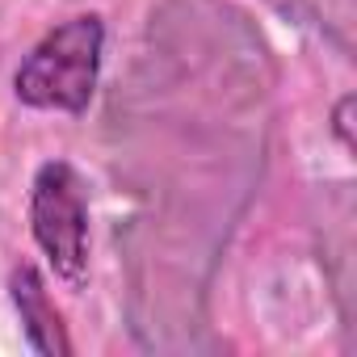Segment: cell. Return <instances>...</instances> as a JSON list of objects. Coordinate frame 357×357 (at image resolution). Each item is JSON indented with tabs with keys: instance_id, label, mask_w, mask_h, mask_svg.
<instances>
[{
	"instance_id": "6da1fadb",
	"label": "cell",
	"mask_w": 357,
	"mask_h": 357,
	"mask_svg": "<svg viewBox=\"0 0 357 357\" xmlns=\"http://www.w3.org/2000/svg\"><path fill=\"white\" fill-rule=\"evenodd\" d=\"M105 51V22L97 13H76L59 22L13 72V93L30 109H55L80 118L97 93Z\"/></svg>"
},
{
	"instance_id": "7a4b0ae2",
	"label": "cell",
	"mask_w": 357,
	"mask_h": 357,
	"mask_svg": "<svg viewBox=\"0 0 357 357\" xmlns=\"http://www.w3.org/2000/svg\"><path fill=\"white\" fill-rule=\"evenodd\" d=\"M30 236L59 282L80 286L89 273V190L68 160H47L30 185Z\"/></svg>"
},
{
	"instance_id": "3957f363",
	"label": "cell",
	"mask_w": 357,
	"mask_h": 357,
	"mask_svg": "<svg viewBox=\"0 0 357 357\" xmlns=\"http://www.w3.org/2000/svg\"><path fill=\"white\" fill-rule=\"evenodd\" d=\"M9 298H13V311L22 319V332H26V344L43 357H72L76 344L68 336V324H63V311L55 307L51 290H47V278L38 273V265L22 261L13 265L9 273Z\"/></svg>"
},
{
	"instance_id": "277c9868",
	"label": "cell",
	"mask_w": 357,
	"mask_h": 357,
	"mask_svg": "<svg viewBox=\"0 0 357 357\" xmlns=\"http://www.w3.org/2000/svg\"><path fill=\"white\" fill-rule=\"evenodd\" d=\"M349 109H353V97H344V101L336 105V135H340L344 147H353V135H349Z\"/></svg>"
}]
</instances>
